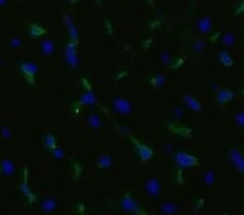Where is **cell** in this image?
Masks as SVG:
<instances>
[{"label":"cell","mask_w":244,"mask_h":215,"mask_svg":"<svg viewBox=\"0 0 244 215\" xmlns=\"http://www.w3.org/2000/svg\"><path fill=\"white\" fill-rule=\"evenodd\" d=\"M22 71L26 75H34L37 71V66L35 64H31V63H23L22 64Z\"/></svg>","instance_id":"6da1fadb"},{"label":"cell","mask_w":244,"mask_h":215,"mask_svg":"<svg viewBox=\"0 0 244 215\" xmlns=\"http://www.w3.org/2000/svg\"><path fill=\"white\" fill-rule=\"evenodd\" d=\"M45 142H46V145H47V147H49V148H52V147H54V145H55L54 138H53L52 136H50V135L46 137Z\"/></svg>","instance_id":"7a4b0ae2"}]
</instances>
